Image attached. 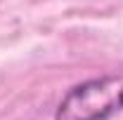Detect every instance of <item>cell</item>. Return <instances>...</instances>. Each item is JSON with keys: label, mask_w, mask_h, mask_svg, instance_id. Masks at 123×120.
I'll return each mask as SVG.
<instances>
[{"label": "cell", "mask_w": 123, "mask_h": 120, "mask_svg": "<svg viewBox=\"0 0 123 120\" xmlns=\"http://www.w3.org/2000/svg\"><path fill=\"white\" fill-rule=\"evenodd\" d=\"M123 111V68L78 82L62 97L55 120H109Z\"/></svg>", "instance_id": "obj_1"}]
</instances>
